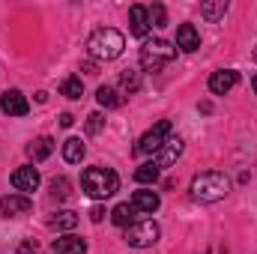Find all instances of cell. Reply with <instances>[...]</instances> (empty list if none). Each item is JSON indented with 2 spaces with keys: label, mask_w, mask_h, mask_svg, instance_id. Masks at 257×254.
Segmentation results:
<instances>
[{
  "label": "cell",
  "mask_w": 257,
  "mask_h": 254,
  "mask_svg": "<svg viewBox=\"0 0 257 254\" xmlns=\"http://www.w3.org/2000/svg\"><path fill=\"white\" fill-rule=\"evenodd\" d=\"M135 180H138V183H144V186H147V183H156V180H159V168H156V162L141 165V168L135 171Z\"/></svg>",
  "instance_id": "24"
},
{
  "label": "cell",
  "mask_w": 257,
  "mask_h": 254,
  "mask_svg": "<svg viewBox=\"0 0 257 254\" xmlns=\"http://www.w3.org/2000/svg\"><path fill=\"white\" fill-rule=\"evenodd\" d=\"M30 197L27 194H6L3 200H0V215H6V218H12V215H24V212H30Z\"/></svg>",
  "instance_id": "10"
},
{
  "label": "cell",
  "mask_w": 257,
  "mask_h": 254,
  "mask_svg": "<svg viewBox=\"0 0 257 254\" xmlns=\"http://www.w3.org/2000/svg\"><path fill=\"white\" fill-rule=\"evenodd\" d=\"M128 21H132V36L144 39L150 33V12H147V6H132L128 9Z\"/></svg>",
  "instance_id": "14"
},
{
  "label": "cell",
  "mask_w": 257,
  "mask_h": 254,
  "mask_svg": "<svg viewBox=\"0 0 257 254\" xmlns=\"http://www.w3.org/2000/svg\"><path fill=\"white\" fill-rule=\"evenodd\" d=\"M60 93H63L66 99H81V93H84V84H81V78H75V75L63 78V84H60Z\"/></svg>",
  "instance_id": "21"
},
{
  "label": "cell",
  "mask_w": 257,
  "mask_h": 254,
  "mask_svg": "<svg viewBox=\"0 0 257 254\" xmlns=\"http://www.w3.org/2000/svg\"><path fill=\"white\" fill-rule=\"evenodd\" d=\"M54 153V141L48 138V135H42V138H36L30 147H27V156L33 159V162H42V159H48Z\"/></svg>",
  "instance_id": "16"
},
{
  "label": "cell",
  "mask_w": 257,
  "mask_h": 254,
  "mask_svg": "<svg viewBox=\"0 0 257 254\" xmlns=\"http://www.w3.org/2000/svg\"><path fill=\"white\" fill-rule=\"evenodd\" d=\"M105 215H108V212H105V206H93V212H90V218H93V221H102Z\"/></svg>",
  "instance_id": "29"
},
{
  "label": "cell",
  "mask_w": 257,
  "mask_h": 254,
  "mask_svg": "<svg viewBox=\"0 0 257 254\" xmlns=\"http://www.w3.org/2000/svg\"><path fill=\"white\" fill-rule=\"evenodd\" d=\"M224 12H227V3H224V0H215V3H203V6H200V15H203L206 21H218Z\"/></svg>",
  "instance_id": "23"
},
{
  "label": "cell",
  "mask_w": 257,
  "mask_h": 254,
  "mask_svg": "<svg viewBox=\"0 0 257 254\" xmlns=\"http://www.w3.org/2000/svg\"><path fill=\"white\" fill-rule=\"evenodd\" d=\"M39 171L36 168H30V165H24V168H18V171H12V186L18 191H36L39 189Z\"/></svg>",
  "instance_id": "11"
},
{
  "label": "cell",
  "mask_w": 257,
  "mask_h": 254,
  "mask_svg": "<svg viewBox=\"0 0 257 254\" xmlns=\"http://www.w3.org/2000/svg\"><path fill=\"white\" fill-rule=\"evenodd\" d=\"M48 227H54V230H75L78 227V215L72 209H60V212H54L48 218Z\"/></svg>",
  "instance_id": "18"
},
{
  "label": "cell",
  "mask_w": 257,
  "mask_h": 254,
  "mask_svg": "<svg viewBox=\"0 0 257 254\" xmlns=\"http://www.w3.org/2000/svg\"><path fill=\"white\" fill-rule=\"evenodd\" d=\"M72 123H75V117H72V114H60V126H63V129H69Z\"/></svg>",
  "instance_id": "30"
},
{
  "label": "cell",
  "mask_w": 257,
  "mask_h": 254,
  "mask_svg": "<svg viewBox=\"0 0 257 254\" xmlns=\"http://www.w3.org/2000/svg\"><path fill=\"white\" fill-rule=\"evenodd\" d=\"M84 153H87V147L81 144V138H69L63 144V159L69 165H78V162L84 159Z\"/></svg>",
  "instance_id": "19"
},
{
  "label": "cell",
  "mask_w": 257,
  "mask_h": 254,
  "mask_svg": "<svg viewBox=\"0 0 257 254\" xmlns=\"http://www.w3.org/2000/svg\"><path fill=\"white\" fill-rule=\"evenodd\" d=\"M168 138H171V120H159L156 126L138 141V153H150V156H153V153L162 150V144H165Z\"/></svg>",
  "instance_id": "6"
},
{
  "label": "cell",
  "mask_w": 257,
  "mask_h": 254,
  "mask_svg": "<svg viewBox=\"0 0 257 254\" xmlns=\"http://www.w3.org/2000/svg\"><path fill=\"white\" fill-rule=\"evenodd\" d=\"M132 206H135L138 212H147V215H153V212L162 206V197H159L156 191L141 189V191H135V194H132Z\"/></svg>",
  "instance_id": "13"
},
{
  "label": "cell",
  "mask_w": 257,
  "mask_h": 254,
  "mask_svg": "<svg viewBox=\"0 0 257 254\" xmlns=\"http://www.w3.org/2000/svg\"><path fill=\"white\" fill-rule=\"evenodd\" d=\"M159 236H162V227L153 218H141V221L126 227V242L132 248H150L159 242Z\"/></svg>",
  "instance_id": "5"
},
{
  "label": "cell",
  "mask_w": 257,
  "mask_h": 254,
  "mask_svg": "<svg viewBox=\"0 0 257 254\" xmlns=\"http://www.w3.org/2000/svg\"><path fill=\"white\" fill-rule=\"evenodd\" d=\"M81 189H84V194H90L93 200H105V197L117 194L120 177H117L111 168H99V165H96V168H87V171H84Z\"/></svg>",
  "instance_id": "2"
},
{
  "label": "cell",
  "mask_w": 257,
  "mask_h": 254,
  "mask_svg": "<svg viewBox=\"0 0 257 254\" xmlns=\"http://www.w3.org/2000/svg\"><path fill=\"white\" fill-rule=\"evenodd\" d=\"M183 150H186V144H183V138H177V135H171L165 144H162V150L156 153V168L162 171V168H171L180 156H183Z\"/></svg>",
  "instance_id": "8"
},
{
  "label": "cell",
  "mask_w": 257,
  "mask_h": 254,
  "mask_svg": "<svg viewBox=\"0 0 257 254\" xmlns=\"http://www.w3.org/2000/svg\"><path fill=\"white\" fill-rule=\"evenodd\" d=\"M254 60H257V48H254Z\"/></svg>",
  "instance_id": "32"
},
{
  "label": "cell",
  "mask_w": 257,
  "mask_h": 254,
  "mask_svg": "<svg viewBox=\"0 0 257 254\" xmlns=\"http://www.w3.org/2000/svg\"><path fill=\"white\" fill-rule=\"evenodd\" d=\"M96 99H99L102 108H120V105H123V96H120L114 87H99V90H96Z\"/></svg>",
  "instance_id": "20"
},
{
  "label": "cell",
  "mask_w": 257,
  "mask_h": 254,
  "mask_svg": "<svg viewBox=\"0 0 257 254\" xmlns=\"http://www.w3.org/2000/svg\"><path fill=\"white\" fill-rule=\"evenodd\" d=\"M123 48H126V39H123V33L114 30V27H102V30H96V33L87 39V51H90V57H96V60H117V57L123 54Z\"/></svg>",
  "instance_id": "3"
},
{
  "label": "cell",
  "mask_w": 257,
  "mask_h": 254,
  "mask_svg": "<svg viewBox=\"0 0 257 254\" xmlns=\"http://www.w3.org/2000/svg\"><path fill=\"white\" fill-rule=\"evenodd\" d=\"M51 248L54 254H87V242L81 239V236H57L54 242H51Z\"/></svg>",
  "instance_id": "15"
},
{
  "label": "cell",
  "mask_w": 257,
  "mask_h": 254,
  "mask_svg": "<svg viewBox=\"0 0 257 254\" xmlns=\"http://www.w3.org/2000/svg\"><path fill=\"white\" fill-rule=\"evenodd\" d=\"M251 87H254V93H257V75H254V78H251Z\"/></svg>",
  "instance_id": "31"
},
{
  "label": "cell",
  "mask_w": 257,
  "mask_h": 254,
  "mask_svg": "<svg viewBox=\"0 0 257 254\" xmlns=\"http://www.w3.org/2000/svg\"><path fill=\"white\" fill-rule=\"evenodd\" d=\"M189 191H192V200H197V203H215L230 191V183L221 171H203L192 180Z\"/></svg>",
  "instance_id": "1"
},
{
  "label": "cell",
  "mask_w": 257,
  "mask_h": 254,
  "mask_svg": "<svg viewBox=\"0 0 257 254\" xmlns=\"http://www.w3.org/2000/svg\"><path fill=\"white\" fill-rule=\"evenodd\" d=\"M236 84H239V72H233V69H221V72H212V75H209V90H212L215 96L230 93Z\"/></svg>",
  "instance_id": "9"
},
{
  "label": "cell",
  "mask_w": 257,
  "mask_h": 254,
  "mask_svg": "<svg viewBox=\"0 0 257 254\" xmlns=\"http://www.w3.org/2000/svg\"><path fill=\"white\" fill-rule=\"evenodd\" d=\"M120 87L128 90V93H138L141 90V72L138 69H123L120 72Z\"/></svg>",
  "instance_id": "22"
},
{
  "label": "cell",
  "mask_w": 257,
  "mask_h": 254,
  "mask_svg": "<svg viewBox=\"0 0 257 254\" xmlns=\"http://www.w3.org/2000/svg\"><path fill=\"white\" fill-rule=\"evenodd\" d=\"M177 48H183L186 54H192L200 48V33L194 24H180L177 27Z\"/></svg>",
  "instance_id": "12"
},
{
  "label": "cell",
  "mask_w": 257,
  "mask_h": 254,
  "mask_svg": "<svg viewBox=\"0 0 257 254\" xmlns=\"http://www.w3.org/2000/svg\"><path fill=\"white\" fill-rule=\"evenodd\" d=\"M174 57H177V48L168 39H147L141 45V69L147 72H162Z\"/></svg>",
  "instance_id": "4"
},
{
  "label": "cell",
  "mask_w": 257,
  "mask_h": 254,
  "mask_svg": "<svg viewBox=\"0 0 257 254\" xmlns=\"http://www.w3.org/2000/svg\"><path fill=\"white\" fill-rule=\"evenodd\" d=\"M0 111H3L6 117H24V114L30 111V102H27V96H24L21 90H6V93L0 96Z\"/></svg>",
  "instance_id": "7"
},
{
  "label": "cell",
  "mask_w": 257,
  "mask_h": 254,
  "mask_svg": "<svg viewBox=\"0 0 257 254\" xmlns=\"http://www.w3.org/2000/svg\"><path fill=\"white\" fill-rule=\"evenodd\" d=\"M135 215H138V209H135L132 203H117V206L111 209V221H114L117 227H128V224H135V221H138Z\"/></svg>",
  "instance_id": "17"
},
{
  "label": "cell",
  "mask_w": 257,
  "mask_h": 254,
  "mask_svg": "<svg viewBox=\"0 0 257 254\" xmlns=\"http://www.w3.org/2000/svg\"><path fill=\"white\" fill-rule=\"evenodd\" d=\"M102 126H105V117L102 114H90L87 117V135H99Z\"/></svg>",
  "instance_id": "27"
},
{
  "label": "cell",
  "mask_w": 257,
  "mask_h": 254,
  "mask_svg": "<svg viewBox=\"0 0 257 254\" xmlns=\"http://www.w3.org/2000/svg\"><path fill=\"white\" fill-rule=\"evenodd\" d=\"M51 194H54V197H60V200H63V197H69V180H66V177H60V180H51Z\"/></svg>",
  "instance_id": "26"
},
{
  "label": "cell",
  "mask_w": 257,
  "mask_h": 254,
  "mask_svg": "<svg viewBox=\"0 0 257 254\" xmlns=\"http://www.w3.org/2000/svg\"><path fill=\"white\" fill-rule=\"evenodd\" d=\"M33 251H36V239H24L18 245V254H33Z\"/></svg>",
  "instance_id": "28"
},
{
  "label": "cell",
  "mask_w": 257,
  "mask_h": 254,
  "mask_svg": "<svg viewBox=\"0 0 257 254\" xmlns=\"http://www.w3.org/2000/svg\"><path fill=\"white\" fill-rule=\"evenodd\" d=\"M147 12H150V24L153 27H168V9L162 3H153Z\"/></svg>",
  "instance_id": "25"
}]
</instances>
